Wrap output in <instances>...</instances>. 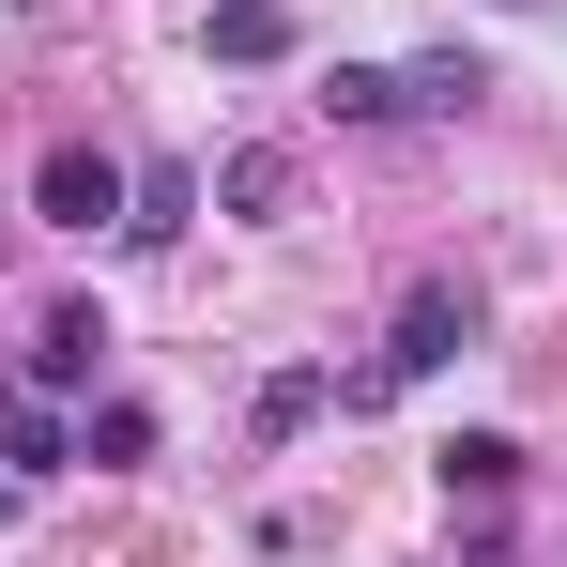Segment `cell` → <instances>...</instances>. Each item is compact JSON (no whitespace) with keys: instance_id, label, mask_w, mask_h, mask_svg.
Returning a JSON list of instances; mask_svg holds the SVG:
<instances>
[{"instance_id":"1","label":"cell","mask_w":567,"mask_h":567,"mask_svg":"<svg viewBox=\"0 0 567 567\" xmlns=\"http://www.w3.org/2000/svg\"><path fill=\"white\" fill-rule=\"evenodd\" d=\"M475 353V291L461 277H430V291H399V322H383V353L369 369H338V414H383L399 383H430V369H461Z\"/></svg>"},{"instance_id":"2","label":"cell","mask_w":567,"mask_h":567,"mask_svg":"<svg viewBox=\"0 0 567 567\" xmlns=\"http://www.w3.org/2000/svg\"><path fill=\"white\" fill-rule=\"evenodd\" d=\"M31 215H47V230H123V154L62 138V154L31 169Z\"/></svg>"},{"instance_id":"3","label":"cell","mask_w":567,"mask_h":567,"mask_svg":"<svg viewBox=\"0 0 567 567\" xmlns=\"http://www.w3.org/2000/svg\"><path fill=\"white\" fill-rule=\"evenodd\" d=\"M93 369H107V322L93 307H47V322H31V399H78Z\"/></svg>"},{"instance_id":"4","label":"cell","mask_w":567,"mask_h":567,"mask_svg":"<svg viewBox=\"0 0 567 567\" xmlns=\"http://www.w3.org/2000/svg\"><path fill=\"white\" fill-rule=\"evenodd\" d=\"M215 215H246V230L291 215V154H277V138H230V154H215Z\"/></svg>"},{"instance_id":"5","label":"cell","mask_w":567,"mask_h":567,"mask_svg":"<svg viewBox=\"0 0 567 567\" xmlns=\"http://www.w3.org/2000/svg\"><path fill=\"white\" fill-rule=\"evenodd\" d=\"M185 215H199V169H123V246H138V261L185 246Z\"/></svg>"},{"instance_id":"6","label":"cell","mask_w":567,"mask_h":567,"mask_svg":"<svg viewBox=\"0 0 567 567\" xmlns=\"http://www.w3.org/2000/svg\"><path fill=\"white\" fill-rule=\"evenodd\" d=\"M430 461H445V506H506V491H522V445H506V430H445Z\"/></svg>"},{"instance_id":"7","label":"cell","mask_w":567,"mask_h":567,"mask_svg":"<svg viewBox=\"0 0 567 567\" xmlns=\"http://www.w3.org/2000/svg\"><path fill=\"white\" fill-rule=\"evenodd\" d=\"M475 93H491V62H475V47H430V62H399V107H414V123H461Z\"/></svg>"},{"instance_id":"8","label":"cell","mask_w":567,"mask_h":567,"mask_svg":"<svg viewBox=\"0 0 567 567\" xmlns=\"http://www.w3.org/2000/svg\"><path fill=\"white\" fill-rule=\"evenodd\" d=\"M215 62H230V78L291 62V0H215Z\"/></svg>"},{"instance_id":"9","label":"cell","mask_w":567,"mask_h":567,"mask_svg":"<svg viewBox=\"0 0 567 567\" xmlns=\"http://www.w3.org/2000/svg\"><path fill=\"white\" fill-rule=\"evenodd\" d=\"M0 461H16V475H62V461H78V414H47V399H0Z\"/></svg>"},{"instance_id":"10","label":"cell","mask_w":567,"mask_h":567,"mask_svg":"<svg viewBox=\"0 0 567 567\" xmlns=\"http://www.w3.org/2000/svg\"><path fill=\"white\" fill-rule=\"evenodd\" d=\"M78 461H93V475H138V461H154V399H107V414H78Z\"/></svg>"},{"instance_id":"11","label":"cell","mask_w":567,"mask_h":567,"mask_svg":"<svg viewBox=\"0 0 567 567\" xmlns=\"http://www.w3.org/2000/svg\"><path fill=\"white\" fill-rule=\"evenodd\" d=\"M322 399H338V369H277L261 399H246V430H261V445H291V430H322Z\"/></svg>"},{"instance_id":"12","label":"cell","mask_w":567,"mask_h":567,"mask_svg":"<svg viewBox=\"0 0 567 567\" xmlns=\"http://www.w3.org/2000/svg\"><path fill=\"white\" fill-rule=\"evenodd\" d=\"M322 123H414V107H399V62H338V78H322Z\"/></svg>"}]
</instances>
